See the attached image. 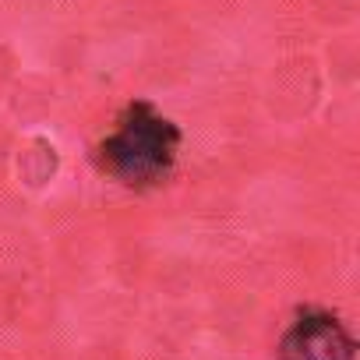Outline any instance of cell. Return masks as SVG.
Listing matches in <instances>:
<instances>
[{
	"mask_svg": "<svg viewBox=\"0 0 360 360\" xmlns=\"http://www.w3.org/2000/svg\"><path fill=\"white\" fill-rule=\"evenodd\" d=\"M180 141V127L152 103H127L113 131L96 145V166L127 191H152L169 180Z\"/></svg>",
	"mask_w": 360,
	"mask_h": 360,
	"instance_id": "6da1fadb",
	"label": "cell"
},
{
	"mask_svg": "<svg viewBox=\"0 0 360 360\" xmlns=\"http://www.w3.org/2000/svg\"><path fill=\"white\" fill-rule=\"evenodd\" d=\"M356 342L349 328L321 307H307L279 339V360H353Z\"/></svg>",
	"mask_w": 360,
	"mask_h": 360,
	"instance_id": "7a4b0ae2",
	"label": "cell"
}]
</instances>
